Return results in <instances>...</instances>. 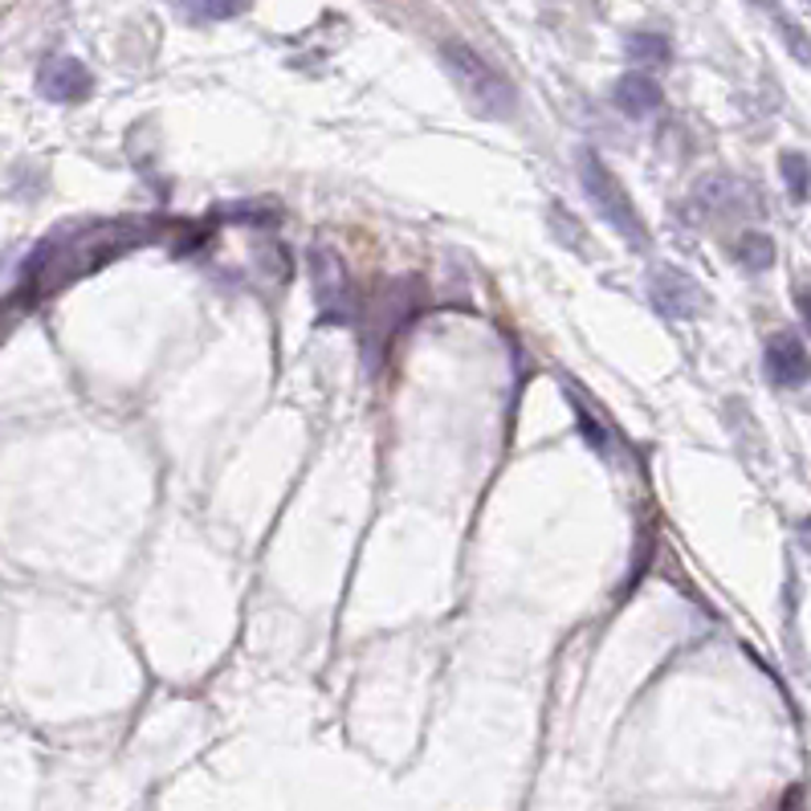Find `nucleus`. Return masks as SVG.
I'll list each match as a JSON object with an SVG mask.
<instances>
[{
	"label": "nucleus",
	"mask_w": 811,
	"mask_h": 811,
	"mask_svg": "<svg viewBox=\"0 0 811 811\" xmlns=\"http://www.w3.org/2000/svg\"><path fill=\"white\" fill-rule=\"evenodd\" d=\"M440 66L453 78L469 107L485 114V119H509L518 110V90L497 66H490L473 45L465 42H445L440 45Z\"/></svg>",
	"instance_id": "obj_1"
},
{
	"label": "nucleus",
	"mask_w": 811,
	"mask_h": 811,
	"mask_svg": "<svg viewBox=\"0 0 811 811\" xmlns=\"http://www.w3.org/2000/svg\"><path fill=\"white\" fill-rule=\"evenodd\" d=\"M576 172H579V184H583V196L592 200V208L600 217L616 229L624 241L633 249H648L653 245V237H648V224L640 217V208L633 205V196L628 188L620 184V176L612 167L592 152V147H579L576 155Z\"/></svg>",
	"instance_id": "obj_2"
},
{
	"label": "nucleus",
	"mask_w": 811,
	"mask_h": 811,
	"mask_svg": "<svg viewBox=\"0 0 811 811\" xmlns=\"http://www.w3.org/2000/svg\"><path fill=\"white\" fill-rule=\"evenodd\" d=\"M306 265H310V294H315L318 310L335 322H347L351 318V277H347L343 257L330 245H315Z\"/></svg>",
	"instance_id": "obj_3"
},
{
	"label": "nucleus",
	"mask_w": 811,
	"mask_h": 811,
	"mask_svg": "<svg viewBox=\"0 0 811 811\" xmlns=\"http://www.w3.org/2000/svg\"><path fill=\"white\" fill-rule=\"evenodd\" d=\"M648 303L665 318H698L705 315V289L677 265H657L648 274Z\"/></svg>",
	"instance_id": "obj_4"
},
{
	"label": "nucleus",
	"mask_w": 811,
	"mask_h": 811,
	"mask_svg": "<svg viewBox=\"0 0 811 811\" xmlns=\"http://www.w3.org/2000/svg\"><path fill=\"white\" fill-rule=\"evenodd\" d=\"M763 368H767L770 384L803 387L811 380V351L803 347V339H799V335H791V330H779V335H770V339H767Z\"/></svg>",
	"instance_id": "obj_5"
},
{
	"label": "nucleus",
	"mask_w": 811,
	"mask_h": 811,
	"mask_svg": "<svg viewBox=\"0 0 811 811\" xmlns=\"http://www.w3.org/2000/svg\"><path fill=\"white\" fill-rule=\"evenodd\" d=\"M90 90H95V74L78 57H45L42 69H37V95L50 98V102H83Z\"/></svg>",
	"instance_id": "obj_6"
},
{
	"label": "nucleus",
	"mask_w": 811,
	"mask_h": 811,
	"mask_svg": "<svg viewBox=\"0 0 811 811\" xmlns=\"http://www.w3.org/2000/svg\"><path fill=\"white\" fill-rule=\"evenodd\" d=\"M660 102H665V90H660V83L653 74H645V69H633V74H624V78L612 86V107H616L620 114H628V119H645V114H653Z\"/></svg>",
	"instance_id": "obj_7"
},
{
	"label": "nucleus",
	"mask_w": 811,
	"mask_h": 811,
	"mask_svg": "<svg viewBox=\"0 0 811 811\" xmlns=\"http://www.w3.org/2000/svg\"><path fill=\"white\" fill-rule=\"evenodd\" d=\"M253 0H176V9L193 21H233Z\"/></svg>",
	"instance_id": "obj_8"
},
{
	"label": "nucleus",
	"mask_w": 811,
	"mask_h": 811,
	"mask_svg": "<svg viewBox=\"0 0 811 811\" xmlns=\"http://www.w3.org/2000/svg\"><path fill=\"white\" fill-rule=\"evenodd\" d=\"M734 257H738V265H743V270H750V274H763V270H770V265H775V241H770L767 233H746V237H738Z\"/></svg>",
	"instance_id": "obj_9"
},
{
	"label": "nucleus",
	"mask_w": 811,
	"mask_h": 811,
	"mask_svg": "<svg viewBox=\"0 0 811 811\" xmlns=\"http://www.w3.org/2000/svg\"><path fill=\"white\" fill-rule=\"evenodd\" d=\"M779 172H783L787 196H791L796 205H803V200L811 196V164H808V155L783 152V155H779Z\"/></svg>",
	"instance_id": "obj_10"
},
{
	"label": "nucleus",
	"mask_w": 811,
	"mask_h": 811,
	"mask_svg": "<svg viewBox=\"0 0 811 811\" xmlns=\"http://www.w3.org/2000/svg\"><path fill=\"white\" fill-rule=\"evenodd\" d=\"M669 54H673V45L665 33H633L628 37V57L640 66H669Z\"/></svg>",
	"instance_id": "obj_11"
},
{
	"label": "nucleus",
	"mask_w": 811,
	"mask_h": 811,
	"mask_svg": "<svg viewBox=\"0 0 811 811\" xmlns=\"http://www.w3.org/2000/svg\"><path fill=\"white\" fill-rule=\"evenodd\" d=\"M779 33H783L787 50H791V54H796L799 62L811 69V42H808V33H803L796 21H787V17H779Z\"/></svg>",
	"instance_id": "obj_12"
},
{
	"label": "nucleus",
	"mask_w": 811,
	"mask_h": 811,
	"mask_svg": "<svg viewBox=\"0 0 811 811\" xmlns=\"http://www.w3.org/2000/svg\"><path fill=\"white\" fill-rule=\"evenodd\" d=\"M576 420H579V432L588 437V445H592L595 453H607V437L592 425V420H588V413H583V408H576Z\"/></svg>",
	"instance_id": "obj_13"
},
{
	"label": "nucleus",
	"mask_w": 811,
	"mask_h": 811,
	"mask_svg": "<svg viewBox=\"0 0 811 811\" xmlns=\"http://www.w3.org/2000/svg\"><path fill=\"white\" fill-rule=\"evenodd\" d=\"M796 306H799V318H803V327L811 330V286H799L796 289Z\"/></svg>",
	"instance_id": "obj_14"
},
{
	"label": "nucleus",
	"mask_w": 811,
	"mask_h": 811,
	"mask_svg": "<svg viewBox=\"0 0 811 811\" xmlns=\"http://www.w3.org/2000/svg\"><path fill=\"white\" fill-rule=\"evenodd\" d=\"M799 543H803V550H811V518L799 523Z\"/></svg>",
	"instance_id": "obj_15"
},
{
	"label": "nucleus",
	"mask_w": 811,
	"mask_h": 811,
	"mask_svg": "<svg viewBox=\"0 0 811 811\" xmlns=\"http://www.w3.org/2000/svg\"><path fill=\"white\" fill-rule=\"evenodd\" d=\"M803 4H808V9H811V0H803Z\"/></svg>",
	"instance_id": "obj_16"
}]
</instances>
